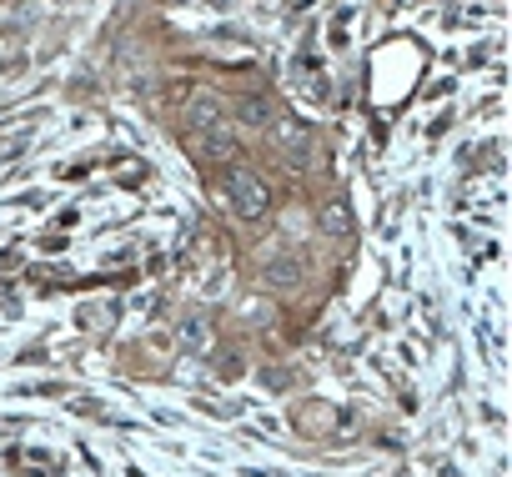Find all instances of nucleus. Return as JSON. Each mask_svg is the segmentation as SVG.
Instances as JSON below:
<instances>
[{
  "instance_id": "1",
  "label": "nucleus",
  "mask_w": 512,
  "mask_h": 477,
  "mask_svg": "<svg viewBox=\"0 0 512 477\" xmlns=\"http://www.w3.org/2000/svg\"><path fill=\"white\" fill-rule=\"evenodd\" d=\"M221 206L241 221V226H256V221H267L272 216V186L256 176L251 166H226L221 176Z\"/></svg>"
},
{
  "instance_id": "4",
  "label": "nucleus",
  "mask_w": 512,
  "mask_h": 477,
  "mask_svg": "<svg viewBox=\"0 0 512 477\" xmlns=\"http://www.w3.org/2000/svg\"><path fill=\"white\" fill-rule=\"evenodd\" d=\"M181 116H186V131H231V101L221 91H191Z\"/></svg>"
},
{
  "instance_id": "3",
  "label": "nucleus",
  "mask_w": 512,
  "mask_h": 477,
  "mask_svg": "<svg viewBox=\"0 0 512 477\" xmlns=\"http://www.w3.org/2000/svg\"><path fill=\"white\" fill-rule=\"evenodd\" d=\"M267 146H272L287 166H312V156H317V131H312V121L277 116V126L267 131Z\"/></svg>"
},
{
  "instance_id": "6",
  "label": "nucleus",
  "mask_w": 512,
  "mask_h": 477,
  "mask_svg": "<svg viewBox=\"0 0 512 477\" xmlns=\"http://www.w3.org/2000/svg\"><path fill=\"white\" fill-rule=\"evenodd\" d=\"M277 126V106L267 96H241L231 101V131H246V136H267Z\"/></svg>"
},
{
  "instance_id": "2",
  "label": "nucleus",
  "mask_w": 512,
  "mask_h": 477,
  "mask_svg": "<svg viewBox=\"0 0 512 477\" xmlns=\"http://www.w3.org/2000/svg\"><path fill=\"white\" fill-rule=\"evenodd\" d=\"M256 282L267 292H297L307 282V262L287 247H262L256 252Z\"/></svg>"
},
{
  "instance_id": "5",
  "label": "nucleus",
  "mask_w": 512,
  "mask_h": 477,
  "mask_svg": "<svg viewBox=\"0 0 512 477\" xmlns=\"http://www.w3.org/2000/svg\"><path fill=\"white\" fill-rule=\"evenodd\" d=\"M186 151H191L201 166H236V161H241L236 131H186Z\"/></svg>"
},
{
  "instance_id": "7",
  "label": "nucleus",
  "mask_w": 512,
  "mask_h": 477,
  "mask_svg": "<svg viewBox=\"0 0 512 477\" xmlns=\"http://www.w3.org/2000/svg\"><path fill=\"white\" fill-rule=\"evenodd\" d=\"M317 231L327 242H352V206L342 196H327L322 211H317Z\"/></svg>"
}]
</instances>
